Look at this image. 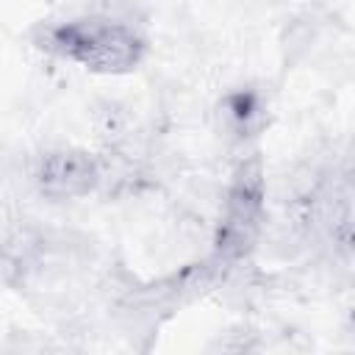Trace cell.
Here are the masks:
<instances>
[{
	"instance_id": "cell-2",
	"label": "cell",
	"mask_w": 355,
	"mask_h": 355,
	"mask_svg": "<svg viewBox=\"0 0 355 355\" xmlns=\"http://www.w3.org/2000/svg\"><path fill=\"white\" fill-rule=\"evenodd\" d=\"M266 172L258 153L244 155L225 189L222 214L214 230L211 258L222 266H236L252 255L266 230Z\"/></svg>"
},
{
	"instance_id": "cell-1",
	"label": "cell",
	"mask_w": 355,
	"mask_h": 355,
	"mask_svg": "<svg viewBox=\"0 0 355 355\" xmlns=\"http://www.w3.org/2000/svg\"><path fill=\"white\" fill-rule=\"evenodd\" d=\"M33 44L94 75H128L147 55V36L133 22L97 11L42 22Z\"/></svg>"
},
{
	"instance_id": "cell-3",
	"label": "cell",
	"mask_w": 355,
	"mask_h": 355,
	"mask_svg": "<svg viewBox=\"0 0 355 355\" xmlns=\"http://www.w3.org/2000/svg\"><path fill=\"white\" fill-rule=\"evenodd\" d=\"M33 189L50 202L89 197L103 183L100 155L80 147H55L36 158L31 172Z\"/></svg>"
},
{
	"instance_id": "cell-4",
	"label": "cell",
	"mask_w": 355,
	"mask_h": 355,
	"mask_svg": "<svg viewBox=\"0 0 355 355\" xmlns=\"http://www.w3.org/2000/svg\"><path fill=\"white\" fill-rule=\"evenodd\" d=\"M216 119H219L222 136H227L236 144H244L247 139L258 136L266 119V103L252 89H236L219 100Z\"/></svg>"
}]
</instances>
